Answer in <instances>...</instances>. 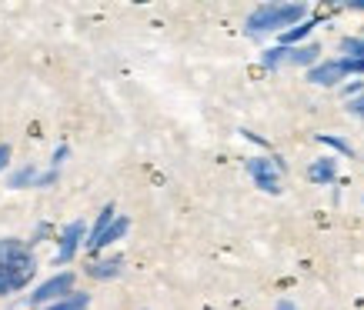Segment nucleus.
Listing matches in <instances>:
<instances>
[{"label": "nucleus", "mask_w": 364, "mask_h": 310, "mask_svg": "<svg viewBox=\"0 0 364 310\" xmlns=\"http://www.w3.org/2000/svg\"><path fill=\"white\" fill-rule=\"evenodd\" d=\"M70 284H74V274H57V277L47 280L44 287H37V294H31V304H47V300L64 297Z\"/></svg>", "instance_id": "nucleus-5"}, {"label": "nucleus", "mask_w": 364, "mask_h": 310, "mask_svg": "<svg viewBox=\"0 0 364 310\" xmlns=\"http://www.w3.org/2000/svg\"><path fill=\"white\" fill-rule=\"evenodd\" d=\"M247 174L257 180V187L267 190V194H277V167L271 160H261V157H254L247 160Z\"/></svg>", "instance_id": "nucleus-4"}, {"label": "nucleus", "mask_w": 364, "mask_h": 310, "mask_svg": "<svg viewBox=\"0 0 364 310\" xmlns=\"http://www.w3.org/2000/svg\"><path fill=\"white\" fill-rule=\"evenodd\" d=\"M311 27H314V23H301V27H294V31H287L281 40H284V44H294V40H301V37H308Z\"/></svg>", "instance_id": "nucleus-13"}, {"label": "nucleus", "mask_w": 364, "mask_h": 310, "mask_svg": "<svg viewBox=\"0 0 364 310\" xmlns=\"http://www.w3.org/2000/svg\"><path fill=\"white\" fill-rule=\"evenodd\" d=\"M124 231H127V221H124V217H121V221H114V227H111L107 233H104V240H100V247H107L111 240H117V237H121Z\"/></svg>", "instance_id": "nucleus-12"}, {"label": "nucleus", "mask_w": 364, "mask_h": 310, "mask_svg": "<svg viewBox=\"0 0 364 310\" xmlns=\"http://www.w3.org/2000/svg\"><path fill=\"white\" fill-rule=\"evenodd\" d=\"M7 157H11V147H7V144H4V147H0V167H4V164H7Z\"/></svg>", "instance_id": "nucleus-18"}, {"label": "nucleus", "mask_w": 364, "mask_h": 310, "mask_svg": "<svg viewBox=\"0 0 364 310\" xmlns=\"http://www.w3.org/2000/svg\"><path fill=\"white\" fill-rule=\"evenodd\" d=\"M114 207H104L97 217V227H94V233H90V250H100V240H104V233L114 227Z\"/></svg>", "instance_id": "nucleus-7"}, {"label": "nucleus", "mask_w": 364, "mask_h": 310, "mask_svg": "<svg viewBox=\"0 0 364 310\" xmlns=\"http://www.w3.org/2000/svg\"><path fill=\"white\" fill-rule=\"evenodd\" d=\"M47 310H87V294H67L64 300H57L54 307Z\"/></svg>", "instance_id": "nucleus-9"}, {"label": "nucleus", "mask_w": 364, "mask_h": 310, "mask_svg": "<svg viewBox=\"0 0 364 310\" xmlns=\"http://www.w3.org/2000/svg\"><path fill=\"white\" fill-rule=\"evenodd\" d=\"M37 260L23 240H0V297L31 284Z\"/></svg>", "instance_id": "nucleus-1"}, {"label": "nucleus", "mask_w": 364, "mask_h": 310, "mask_svg": "<svg viewBox=\"0 0 364 310\" xmlns=\"http://www.w3.org/2000/svg\"><path fill=\"white\" fill-rule=\"evenodd\" d=\"M348 74H364V60H354V57H341V60H328V64L314 67L308 74L311 84H334V80L348 77Z\"/></svg>", "instance_id": "nucleus-3"}, {"label": "nucleus", "mask_w": 364, "mask_h": 310, "mask_svg": "<svg viewBox=\"0 0 364 310\" xmlns=\"http://www.w3.org/2000/svg\"><path fill=\"white\" fill-rule=\"evenodd\" d=\"M304 17V4H264L251 13L247 21V33H264V31H277L287 23H298Z\"/></svg>", "instance_id": "nucleus-2"}, {"label": "nucleus", "mask_w": 364, "mask_h": 310, "mask_svg": "<svg viewBox=\"0 0 364 310\" xmlns=\"http://www.w3.org/2000/svg\"><path fill=\"white\" fill-rule=\"evenodd\" d=\"M27 180H31V184H33V180H37V174H33V167H23L21 174H17V177L11 180V187H23ZM37 184H41V180H37Z\"/></svg>", "instance_id": "nucleus-14"}, {"label": "nucleus", "mask_w": 364, "mask_h": 310, "mask_svg": "<svg viewBox=\"0 0 364 310\" xmlns=\"http://www.w3.org/2000/svg\"><path fill=\"white\" fill-rule=\"evenodd\" d=\"M318 54H321L318 47H298V50H287V60L291 64H311Z\"/></svg>", "instance_id": "nucleus-11"}, {"label": "nucleus", "mask_w": 364, "mask_h": 310, "mask_svg": "<svg viewBox=\"0 0 364 310\" xmlns=\"http://www.w3.org/2000/svg\"><path fill=\"white\" fill-rule=\"evenodd\" d=\"M351 7H354V11H364V0H354Z\"/></svg>", "instance_id": "nucleus-20"}, {"label": "nucleus", "mask_w": 364, "mask_h": 310, "mask_svg": "<svg viewBox=\"0 0 364 310\" xmlns=\"http://www.w3.org/2000/svg\"><path fill=\"white\" fill-rule=\"evenodd\" d=\"M277 310H294V304H287V300H281V304H277Z\"/></svg>", "instance_id": "nucleus-19"}, {"label": "nucleus", "mask_w": 364, "mask_h": 310, "mask_svg": "<svg viewBox=\"0 0 364 310\" xmlns=\"http://www.w3.org/2000/svg\"><path fill=\"white\" fill-rule=\"evenodd\" d=\"M344 50L354 54V60H364V40H344Z\"/></svg>", "instance_id": "nucleus-15"}, {"label": "nucleus", "mask_w": 364, "mask_h": 310, "mask_svg": "<svg viewBox=\"0 0 364 310\" xmlns=\"http://www.w3.org/2000/svg\"><path fill=\"white\" fill-rule=\"evenodd\" d=\"M348 111L354 114V117H364V97H358V100H351V107Z\"/></svg>", "instance_id": "nucleus-16"}, {"label": "nucleus", "mask_w": 364, "mask_h": 310, "mask_svg": "<svg viewBox=\"0 0 364 310\" xmlns=\"http://www.w3.org/2000/svg\"><path fill=\"white\" fill-rule=\"evenodd\" d=\"M117 270H121V260H100V264L90 267L87 274H90V277H100V280H104V277H114Z\"/></svg>", "instance_id": "nucleus-10"}, {"label": "nucleus", "mask_w": 364, "mask_h": 310, "mask_svg": "<svg viewBox=\"0 0 364 310\" xmlns=\"http://www.w3.org/2000/svg\"><path fill=\"white\" fill-rule=\"evenodd\" d=\"M308 177L314 180V184H328V180H334V160H318V164H311Z\"/></svg>", "instance_id": "nucleus-8"}, {"label": "nucleus", "mask_w": 364, "mask_h": 310, "mask_svg": "<svg viewBox=\"0 0 364 310\" xmlns=\"http://www.w3.org/2000/svg\"><path fill=\"white\" fill-rule=\"evenodd\" d=\"M321 140H324V144H331V147H338V150H344V154L351 150V147H348V144H341V140H334V137H321Z\"/></svg>", "instance_id": "nucleus-17"}, {"label": "nucleus", "mask_w": 364, "mask_h": 310, "mask_svg": "<svg viewBox=\"0 0 364 310\" xmlns=\"http://www.w3.org/2000/svg\"><path fill=\"white\" fill-rule=\"evenodd\" d=\"M80 237H84V221H74L64 231V237H60V250L54 254V264H67V260L74 257V250H77V244H80Z\"/></svg>", "instance_id": "nucleus-6"}]
</instances>
